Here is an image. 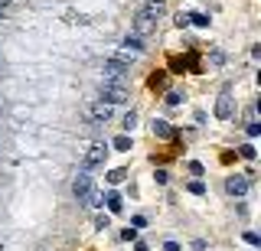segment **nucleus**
I'll return each mask as SVG.
<instances>
[{
    "mask_svg": "<svg viewBox=\"0 0 261 251\" xmlns=\"http://www.w3.org/2000/svg\"><path fill=\"white\" fill-rule=\"evenodd\" d=\"M101 72H105V82H111V85H124L130 66H124V62H118V59H111V55H108L105 66H101Z\"/></svg>",
    "mask_w": 261,
    "mask_h": 251,
    "instance_id": "obj_1",
    "label": "nucleus"
},
{
    "mask_svg": "<svg viewBox=\"0 0 261 251\" xmlns=\"http://www.w3.org/2000/svg\"><path fill=\"white\" fill-rule=\"evenodd\" d=\"M130 98L127 95V88L124 85H111V82H101V98L98 101H105V104H124Z\"/></svg>",
    "mask_w": 261,
    "mask_h": 251,
    "instance_id": "obj_2",
    "label": "nucleus"
},
{
    "mask_svg": "<svg viewBox=\"0 0 261 251\" xmlns=\"http://www.w3.org/2000/svg\"><path fill=\"white\" fill-rule=\"evenodd\" d=\"M108 157V144H92L85 153H82V170H92V166H101Z\"/></svg>",
    "mask_w": 261,
    "mask_h": 251,
    "instance_id": "obj_3",
    "label": "nucleus"
},
{
    "mask_svg": "<svg viewBox=\"0 0 261 251\" xmlns=\"http://www.w3.org/2000/svg\"><path fill=\"white\" fill-rule=\"evenodd\" d=\"M85 121H88V124H105V121H111V104L92 101V104L85 108Z\"/></svg>",
    "mask_w": 261,
    "mask_h": 251,
    "instance_id": "obj_4",
    "label": "nucleus"
},
{
    "mask_svg": "<svg viewBox=\"0 0 261 251\" xmlns=\"http://www.w3.org/2000/svg\"><path fill=\"white\" fill-rule=\"evenodd\" d=\"M92 190H95V186H92V176H88V170H82L79 176L72 179V196L79 199V202H85L88 196H92Z\"/></svg>",
    "mask_w": 261,
    "mask_h": 251,
    "instance_id": "obj_5",
    "label": "nucleus"
},
{
    "mask_svg": "<svg viewBox=\"0 0 261 251\" xmlns=\"http://www.w3.org/2000/svg\"><path fill=\"white\" fill-rule=\"evenodd\" d=\"M232 114H235V98H232L229 92H222L216 98V117H219V121H229Z\"/></svg>",
    "mask_w": 261,
    "mask_h": 251,
    "instance_id": "obj_6",
    "label": "nucleus"
},
{
    "mask_svg": "<svg viewBox=\"0 0 261 251\" xmlns=\"http://www.w3.org/2000/svg\"><path fill=\"white\" fill-rule=\"evenodd\" d=\"M144 49H147V43H144L141 36H134V33H127V36L121 39V52H127L130 59H137V55H141Z\"/></svg>",
    "mask_w": 261,
    "mask_h": 251,
    "instance_id": "obj_7",
    "label": "nucleus"
},
{
    "mask_svg": "<svg viewBox=\"0 0 261 251\" xmlns=\"http://www.w3.org/2000/svg\"><path fill=\"white\" fill-rule=\"evenodd\" d=\"M154 30H157V20H150L147 13L141 10V13L134 17V36H141V39H144V36H150Z\"/></svg>",
    "mask_w": 261,
    "mask_h": 251,
    "instance_id": "obj_8",
    "label": "nucleus"
},
{
    "mask_svg": "<svg viewBox=\"0 0 261 251\" xmlns=\"http://www.w3.org/2000/svg\"><path fill=\"white\" fill-rule=\"evenodd\" d=\"M225 193L229 196H245L248 193V176H229L225 179Z\"/></svg>",
    "mask_w": 261,
    "mask_h": 251,
    "instance_id": "obj_9",
    "label": "nucleus"
},
{
    "mask_svg": "<svg viewBox=\"0 0 261 251\" xmlns=\"http://www.w3.org/2000/svg\"><path fill=\"white\" fill-rule=\"evenodd\" d=\"M150 131H154V137H163V141H170V137H173V128H170V124L163 121V117H154Z\"/></svg>",
    "mask_w": 261,
    "mask_h": 251,
    "instance_id": "obj_10",
    "label": "nucleus"
},
{
    "mask_svg": "<svg viewBox=\"0 0 261 251\" xmlns=\"http://www.w3.org/2000/svg\"><path fill=\"white\" fill-rule=\"evenodd\" d=\"M105 202H108V212H114V215H118L121 209H124V199H121L118 193H108V196H105Z\"/></svg>",
    "mask_w": 261,
    "mask_h": 251,
    "instance_id": "obj_11",
    "label": "nucleus"
},
{
    "mask_svg": "<svg viewBox=\"0 0 261 251\" xmlns=\"http://www.w3.org/2000/svg\"><path fill=\"white\" fill-rule=\"evenodd\" d=\"M144 13H147L150 20H160V17H163V0H150V4H147V10H144Z\"/></svg>",
    "mask_w": 261,
    "mask_h": 251,
    "instance_id": "obj_12",
    "label": "nucleus"
},
{
    "mask_svg": "<svg viewBox=\"0 0 261 251\" xmlns=\"http://www.w3.org/2000/svg\"><path fill=\"white\" fill-rule=\"evenodd\" d=\"M124 176H127V170H111V173H108V183L118 186V183H124Z\"/></svg>",
    "mask_w": 261,
    "mask_h": 251,
    "instance_id": "obj_13",
    "label": "nucleus"
},
{
    "mask_svg": "<svg viewBox=\"0 0 261 251\" xmlns=\"http://www.w3.org/2000/svg\"><path fill=\"white\" fill-rule=\"evenodd\" d=\"M114 150H130V137L127 134H121V137H114V144H111Z\"/></svg>",
    "mask_w": 261,
    "mask_h": 251,
    "instance_id": "obj_14",
    "label": "nucleus"
},
{
    "mask_svg": "<svg viewBox=\"0 0 261 251\" xmlns=\"http://www.w3.org/2000/svg\"><path fill=\"white\" fill-rule=\"evenodd\" d=\"M189 23H196V26H209V17H206V13H189Z\"/></svg>",
    "mask_w": 261,
    "mask_h": 251,
    "instance_id": "obj_15",
    "label": "nucleus"
},
{
    "mask_svg": "<svg viewBox=\"0 0 261 251\" xmlns=\"http://www.w3.org/2000/svg\"><path fill=\"white\" fill-rule=\"evenodd\" d=\"M163 82H167V75H163V72H154V75H150V82H147V85H150V88H160Z\"/></svg>",
    "mask_w": 261,
    "mask_h": 251,
    "instance_id": "obj_16",
    "label": "nucleus"
},
{
    "mask_svg": "<svg viewBox=\"0 0 261 251\" xmlns=\"http://www.w3.org/2000/svg\"><path fill=\"white\" fill-rule=\"evenodd\" d=\"M189 193H193V196H203V193H206V183H203V179H193V183H189Z\"/></svg>",
    "mask_w": 261,
    "mask_h": 251,
    "instance_id": "obj_17",
    "label": "nucleus"
},
{
    "mask_svg": "<svg viewBox=\"0 0 261 251\" xmlns=\"http://www.w3.org/2000/svg\"><path fill=\"white\" fill-rule=\"evenodd\" d=\"M173 23L180 26V30H183V26H189V13H183V10H180V13H176V20H173Z\"/></svg>",
    "mask_w": 261,
    "mask_h": 251,
    "instance_id": "obj_18",
    "label": "nucleus"
},
{
    "mask_svg": "<svg viewBox=\"0 0 261 251\" xmlns=\"http://www.w3.org/2000/svg\"><path fill=\"white\" fill-rule=\"evenodd\" d=\"M238 153H242L245 160H255V147H251V144H245V147H238Z\"/></svg>",
    "mask_w": 261,
    "mask_h": 251,
    "instance_id": "obj_19",
    "label": "nucleus"
},
{
    "mask_svg": "<svg viewBox=\"0 0 261 251\" xmlns=\"http://www.w3.org/2000/svg\"><path fill=\"white\" fill-rule=\"evenodd\" d=\"M134 124H137V114H134V111H127V114H124V128L134 131Z\"/></svg>",
    "mask_w": 261,
    "mask_h": 251,
    "instance_id": "obj_20",
    "label": "nucleus"
},
{
    "mask_svg": "<svg viewBox=\"0 0 261 251\" xmlns=\"http://www.w3.org/2000/svg\"><path fill=\"white\" fill-rule=\"evenodd\" d=\"M95 225H98V228H108V225H111V219L101 212V215H95Z\"/></svg>",
    "mask_w": 261,
    "mask_h": 251,
    "instance_id": "obj_21",
    "label": "nucleus"
},
{
    "mask_svg": "<svg viewBox=\"0 0 261 251\" xmlns=\"http://www.w3.org/2000/svg\"><path fill=\"white\" fill-rule=\"evenodd\" d=\"M261 134V124L258 121H248V137H258Z\"/></svg>",
    "mask_w": 261,
    "mask_h": 251,
    "instance_id": "obj_22",
    "label": "nucleus"
},
{
    "mask_svg": "<svg viewBox=\"0 0 261 251\" xmlns=\"http://www.w3.org/2000/svg\"><path fill=\"white\" fill-rule=\"evenodd\" d=\"M154 179H157V183L163 186V183H167V179H170V173H167V170H157V173H154Z\"/></svg>",
    "mask_w": 261,
    "mask_h": 251,
    "instance_id": "obj_23",
    "label": "nucleus"
},
{
    "mask_svg": "<svg viewBox=\"0 0 261 251\" xmlns=\"http://www.w3.org/2000/svg\"><path fill=\"white\" fill-rule=\"evenodd\" d=\"M121 238H124V241H134V238H137V228H124V232H121Z\"/></svg>",
    "mask_w": 261,
    "mask_h": 251,
    "instance_id": "obj_24",
    "label": "nucleus"
},
{
    "mask_svg": "<svg viewBox=\"0 0 261 251\" xmlns=\"http://www.w3.org/2000/svg\"><path fill=\"white\" fill-rule=\"evenodd\" d=\"M180 101H183L180 92H170V95H167V104H180Z\"/></svg>",
    "mask_w": 261,
    "mask_h": 251,
    "instance_id": "obj_25",
    "label": "nucleus"
},
{
    "mask_svg": "<svg viewBox=\"0 0 261 251\" xmlns=\"http://www.w3.org/2000/svg\"><path fill=\"white\" fill-rule=\"evenodd\" d=\"M130 225H134V228H144V225H147V219H144V215H134V219H130Z\"/></svg>",
    "mask_w": 261,
    "mask_h": 251,
    "instance_id": "obj_26",
    "label": "nucleus"
},
{
    "mask_svg": "<svg viewBox=\"0 0 261 251\" xmlns=\"http://www.w3.org/2000/svg\"><path fill=\"white\" fill-rule=\"evenodd\" d=\"M242 238H245V241H248V245H258V241H261V238H258V235H255V232H245V235H242Z\"/></svg>",
    "mask_w": 261,
    "mask_h": 251,
    "instance_id": "obj_27",
    "label": "nucleus"
},
{
    "mask_svg": "<svg viewBox=\"0 0 261 251\" xmlns=\"http://www.w3.org/2000/svg\"><path fill=\"white\" fill-rule=\"evenodd\" d=\"M189 173H196V176H203L206 170H203V163H196V160H193V163H189Z\"/></svg>",
    "mask_w": 261,
    "mask_h": 251,
    "instance_id": "obj_28",
    "label": "nucleus"
},
{
    "mask_svg": "<svg viewBox=\"0 0 261 251\" xmlns=\"http://www.w3.org/2000/svg\"><path fill=\"white\" fill-rule=\"evenodd\" d=\"M163 251H180V245H176V241H167V245H163Z\"/></svg>",
    "mask_w": 261,
    "mask_h": 251,
    "instance_id": "obj_29",
    "label": "nucleus"
},
{
    "mask_svg": "<svg viewBox=\"0 0 261 251\" xmlns=\"http://www.w3.org/2000/svg\"><path fill=\"white\" fill-rule=\"evenodd\" d=\"M7 4H10V0H0V7H7Z\"/></svg>",
    "mask_w": 261,
    "mask_h": 251,
    "instance_id": "obj_30",
    "label": "nucleus"
},
{
    "mask_svg": "<svg viewBox=\"0 0 261 251\" xmlns=\"http://www.w3.org/2000/svg\"><path fill=\"white\" fill-rule=\"evenodd\" d=\"M0 17H4V7H0Z\"/></svg>",
    "mask_w": 261,
    "mask_h": 251,
    "instance_id": "obj_31",
    "label": "nucleus"
}]
</instances>
